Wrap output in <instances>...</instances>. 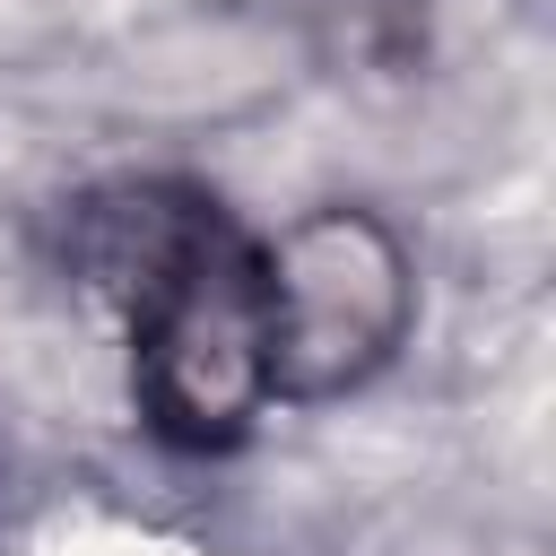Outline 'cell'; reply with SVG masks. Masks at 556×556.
Returning <instances> with one entry per match:
<instances>
[{
  "mask_svg": "<svg viewBox=\"0 0 556 556\" xmlns=\"http://www.w3.org/2000/svg\"><path fill=\"white\" fill-rule=\"evenodd\" d=\"M70 269L130 330L139 426L174 452H235L269 400L261 243L191 182H113L70 208Z\"/></svg>",
  "mask_w": 556,
  "mask_h": 556,
  "instance_id": "obj_1",
  "label": "cell"
},
{
  "mask_svg": "<svg viewBox=\"0 0 556 556\" xmlns=\"http://www.w3.org/2000/svg\"><path fill=\"white\" fill-rule=\"evenodd\" d=\"M269 278V400L321 408L365 391L417 330V261L365 200H313L261 243Z\"/></svg>",
  "mask_w": 556,
  "mask_h": 556,
  "instance_id": "obj_2",
  "label": "cell"
}]
</instances>
